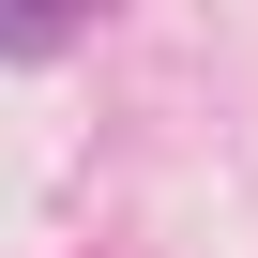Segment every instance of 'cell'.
<instances>
[{
  "label": "cell",
  "instance_id": "obj_1",
  "mask_svg": "<svg viewBox=\"0 0 258 258\" xmlns=\"http://www.w3.org/2000/svg\"><path fill=\"white\" fill-rule=\"evenodd\" d=\"M76 31H91V0H0V61H46Z\"/></svg>",
  "mask_w": 258,
  "mask_h": 258
}]
</instances>
